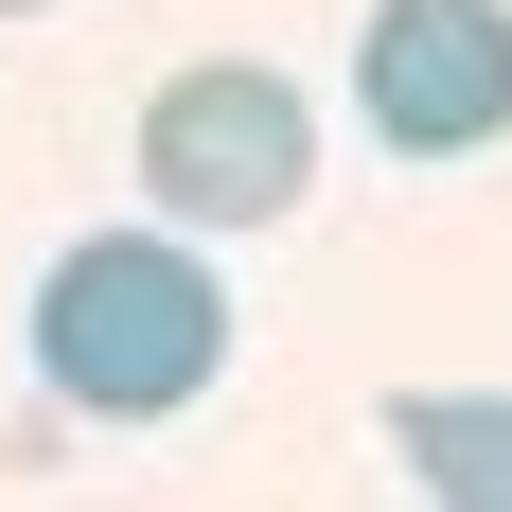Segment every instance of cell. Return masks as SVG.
Returning <instances> with one entry per match:
<instances>
[{
    "mask_svg": "<svg viewBox=\"0 0 512 512\" xmlns=\"http://www.w3.org/2000/svg\"><path fill=\"white\" fill-rule=\"evenodd\" d=\"M230 371V283H212L177 230H89L53 248L36 283V389L71 424H177Z\"/></svg>",
    "mask_w": 512,
    "mask_h": 512,
    "instance_id": "obj_1",
    "label": "cell"
},
{
    "mask_svg": "<svg viewBox=\"0 0 512 512\" xmlns=\"http://www.w3.org/2000/svg\"><path fill=\"white\" fill-rule=\"evenodd\" d=\"M142 195L159 230L195 248V230H283V212L318 195V106L265 71V53H212V71H177V89L142 106Z\"/></svg>",
    "mask_w": 512,
    "mask_h": 512,
    "instance_id": "obj_2",
    "label": "cell"
},
{
    "mask_svg": "<svg viewBox=\"0 0 512 512\" xmlns=\"http://www.w3.org/2000/svg\"><path fill=\"white\" fill-rule=\"evenodd\" d=\"M354 106L389 159H477L512 142V0H371Z\"/></svg>",
    "mask_w": 512,
    "mask_h": 512,
    "instance_id": "obj_3",
    "label": "cell"
},
{
    "mask_svg": "<svg viewBox=\"0 0 512 512\" xmlns=\"http://www.w3.org/2000/svg\"><path fill=\"white\" fill-rule=\"evenodd\" d=\"M389 460L442 512H512V389H389Z\"/></svg>",
    "mask_w": 512,
    "mask_h": 512,
    "instance_id": "obj_4",
    "label": "cell"
},
{
    "mask_svg": "<svg viewBox=\"0 0 512 512\" xmlns=\"http://www.w3.org/2000/svg\"><path fill=\"white\" fill-rule=\"evenodd\" d=\"M0 18H36V0H0Z\"/></svg>",
    "mask_w": 512,
    "mask_h": 512,
    "instance_id": "obj_5",
    "label": "cell"
}]
</instances>
